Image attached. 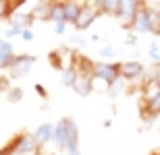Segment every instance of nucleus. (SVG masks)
<instances>
[{"label":"nucleus","instance_id":"25","mask_svg":"<svg viewBox=\"0 0 160 155\" xmlns=\"http://www.w3.org/2000/svg\"><path fill=\"white\" fill-rule=\"evenodd\" d=\"M67 25H69V23H58V25H54V33H58V35H60V33H65Z\"/></svg>","mask_w":160,"mask_h":155},{"label":"nucleus","instance_id":"6","mask_svg":"<svg viewBox=\"0 0 160 155\" xmlns=\"http://www.w3.org/2000/svg\"><path fill=\"white\" fill-rule=\"evenodd\" d=\"M119 71H121V79L125 81H135L143 75V64L137 60H129V62H119Z\"/></svg>","mask_w":160,"mask_h":155},{"label":"nucleus","instance_id":"26","mask_svg":"<svg viewBox=\"0 0 160 155\" xmlns=\"http://www.w3.org/2000/svg\"><path fill=\"white\" fill-rule=\"evenodd\" d=\"M156 81V83L160 85V64H156V68H154V77H152Z\"/></svg>","mask_w":160,"mask_h":155},{"label":"nucleus","instance_id":"14","mask_svg":"<svg viewBox=\"0 0 160 155\" xmlns=\"http://www.w3.org/2000/svg\"><path fill=\"white\" fill-rule=\"evenodd\" d=\"M50 11H52V2H40V4H36V8L31 11V17H33V21H36V19L50 21Z\"/></svg>","mask_w":160,"mask_h":155},{"label":"nucleus","instance_id":"10","mask_svg":"<svg viewBox=\"0 0 160 155\" xmlns=\"http://www.w3.org/2000/svg\"><path fill=\"white\" fill-rule=\"evenodd\" d=\"M33 137H36L38 145L40 147H44V145L52 143V137H54V124H48V122H44V124L38 126V130L33 132Z\"/></svg>","mask_w":160,"mask_h":155},{"label":"nucleus","instance_id":"1","mask_svg":"<svg viewBox=\"0 0 160 155\" xmlns=\"http://www.w3.org/2000/svg\"><path fill=\"white\" fill-rule=\"evenodd\" d=\"M42 147L38 145L33 132H17L15 137L4 145V149H0V155H8L12 151H17L21 155H36Z\"/></svg>","mask_w":160,"mask_h":155},{"label":"nucleus","instance_id":"9","mask_svg":"<svg viewBox=\"0 0 160 155\" xmlns=\"http://www.w3.org/2000/svg\"><path fill=\"white\" fill-rule=\"evenodd\" d=\"M67 139H69V130H67V116L60 118L56 124H54V137H52V143L56 145V149L65 151L67 149Z\"/></svg>","mask_w":160,"mask_h":155},{"label":"nucleus","instance_id":"7","mask_svg":"<svg viewBox=\"0 0 160 155\" xmlns=\"http://www.w3.org/2000/svg\"><path fill=\"white\" fill-rule=\"evenodd\" d=\"M133 31H135V33H152V25H150V11H148V2H142V8L137 11L135 23H133Z\"/></svg>","mask_w":160,"mask_h":155},{"label":"nucleus","instance_id":"13","mask_svg":"<svg viewBox=\"0 0 160 155\" xmlns=\"http://www.w3.org/2000/svg\"><path fill=\"white\" fill-rule=\"evenodd\" d=\"M98 8H100V15L117 17L121 11V0H102V2H98Z\"/></svg>","mask_w":160,"mask_h":155},{"label":"nucleus","instance_id":"27","mask_svg":"<svg viewBox=\"0 0 160 155\" xmlns=\"http://www.w3.org/2000/svg\"><path fill=\"white\" fill-rule=\"evenodd\" d=\"M8 155H21V153H17V151H12V153H8Z\"/></svg>","mask_w":160,"mask_h":155},{"label":"nucleus","instance_id":"24","mask_svg":"<svg viewBox=\"0 0 160 155\" xmlns=\"http://www.w3.org/2000/svg\"><path fill=\"white\" fill-rule=\"evenodd\" d=\"M33 89H36V93H38V95H42V97H48V91H46V87H44V85H40V83H38L36 87H33Z\"/></svg>","mask_w":160,"mask_h":155},{"label":"nucleus","instance_id":"4","mask_svg":"<svg viewBox=\"0 0 160 155\" xmlns=\"http://www.w3.org/2000/svg\"><path fill=\"white\" fill-rule=\"evenodd\" d=\"M33 64H36V56H31V54H17V58L12 60L11 68H8V79L27 77Z\"/></svg>","mask_w":160,"mask_h":155},{"label":"nucleus","instance_id":"22","mask_svg":"<svg viewBox=\"0 0 160 155\" xmlns=\"http://www.w3.org/2000/svg\"><path fill=\"white\" fill-rule=\"evenodd\" d=\"M100 54L104 56V58H112V56H114V50L110 48V46H106V48H100Z\"/></svg>","mask_w":160,"mask_h":155},{"label":"nucleus","instance_id":"8","mask_svg":"<svg viewBox=\"0 0 160 155\" xmlns=\"http://www.w3.org/2000/svg\"><path fill=\"white\" fill-rule=\"evenodd\" d=\"M15 58H17V54L12 50V43L0 37V71H8Z\"/></svg>","mask_w":160,"mask_h":155},{"label":"nucleus","instance_id":"29","mask_svg":"<svg viewBox=\"0 0 160 155\" xmlns=\"http://www.w3.org/2000/svg\"><path fill=\"white\" fill-rule=\"evenodd\" d=\"M36 155H44V153H42V151H38V153H36Z\"/></svg>","mask_w":160,"mask_h":155},{"label":"nucleus","instance_id":"18","mask_svg":"<svg viewBox=\"0 0 160 155\" xmlns=\"http://www.w3.org/2000/svg\"><path fill=\"white\" fill-rule=\"evenodd\" d=\"M23 99V89L21 87H11L8 89V93H6V102L8 103H17Z\"/></svg>","mask_w":160,"mask_h":155},{"label":"nucleus","instance_id":"2","mask_svg":"<svg viewBox=\"0 0 160 155\" xmlns=\"http://www.w3.org/2000/svg\"><path fill=\"white\" fill-rule=\"evenodd\" d=\"M94 79L104 81L106 87H112L114 83L121 81V71L119 62H96L94 64Z\"/></svg>","mask_w":160,"mask_h":155},{"label":"nucleus","instance_id":"5","mask_svg":"<svg viewBox=\"0 0 160 155\" xmlns=\"http://www.w3.org/2000/svg\"><path fill=\"white\" fill-rule=\"evenodd\" d=\"M100 17V8H98V2H83V8L81 12H79L77 21H75V29L77 31H85L92 27V23H94L96 19Z\"/></svg>","mask_w":160,"mask_h":155},{"label":"nucleus","instance_id":"21","mask_svg":"<svg viewBox=\"0 0 160 155\" xmlns=\"http://www.w3.org/2000/svg\"><path fill=\"white\" fill-rule=\"evenodd\" d=\"M23 33V29H19V27H8V31H6V39L8 37H15V35H21Z\"/></svg>","mask_w":160,"mask_h":155},{"label":"nucleus","instance_id":"20","mask_svg":"<svg viewBox=\"0 0 160 155\" xmlns=\"http://www.w3.org/2000/svg\"><path fill=\"white\" fill-rule=\"evenodd\" d=\"M8 89H11L8 77H0V93H8Z\"/></svg>","mask_w":160,"mask_h":155},{"label":"nucleus","instance_id":"15","mask_svg":"<svg viewBox=\"0 0 160 155\" xmlns=\"http://www.w3.org/2000/svg\"><path fill=\"white\" fill-rule=\"evenodd\" d=\"M142 114L143 118H152V116H158L160 114V93L148 103H142Z\"/></svg>","mask_w":160,"mask_h":155},{"label":"nucleus","instance_id":"16","mask_svg":"<svg viewBox=\"0 0 160 155\" xmlns=\"http://www.w3.org/2000/svg\"><path fill=\"white\" fill-rule=\"evenodd\" d=\"M50 21L54 25L58 23H67L65 17V2H52V11H50Z\"/></svg>","mask_w":160,"mask_h":155},{"label":"nucleus","instance_id":"28","mask_svg":"<svg viewBox=\"0 0 160 155\" xmlns=\"http://www.w3.org/2000/svg\"><path fill=\"white\" fill-rule=\"evenodd\" d=\"M150 155H160V153H158V151H154V153H150Z\"/></svg>","mask_w":160,"mask_h":155},{"label":"nucleus","instance_id":"19","mask_svg":"<svg viewBox=\"0 0 160 155\" xmlns=\"http://www.w3.org/2000/svg\"><path fill=\"white\" fill-rule=\"evenodd\" d=\"M150 58L154 60L156 64H160V50H158V46H156V43H152V46H150Z\"/></svg>","mask_w":160,"mask_h":155},{"label":"nucleus","instance_id":"12","mask_svg":"<svg viewBox=\"0 0 160 155\" xmlns=\"http://www.w3.org/2000/svg\"><path fill=\"white\" fill-rule=\"evenodd\" d=\"M81 8H83V2H77V0H67V2H65V17H67V23L75 25V21H77Z\"/></svg>","mask_w":160,"mask_h":155},{"label":"nucleus","instance_id":"23","mask_svg":"<svg viewBox=\"0 0 160 155\" xmlns=\"http://www.w3.org/2000/svg\"><path fill=\"white\" fill-rule=\"evenodd\" d=\"M21 39H25V42H33V31H31V29H23Z\"/></svg>","mask_w":160,"mask_h":155},{"label":"nucleus","instance_id":"3","mask_svg":"<svg viewBox=\"0 0 160 155\" xmlns=\"http://www.w3.org/2000/svg\"><path fill=\"white\" fill-rule=\"evenodd\" d=\"M139 8H142V2L139 0H121V11L117 15V19H119L123 29L133 31V23H135V17H137V11Z\"/></svg>","mask_w":160,"mask_h":155},{"label":"nucleus","instance_id":"17","mask_svg":"<svg viewBox=\"0 0 160 155\" xmlns=\"http://www.w3.org/2000/svg\"><path fill=\"white\" fill-rule=\"evenodd\" d=\"M60 75H62V85H65V87H73V85H75L79 72H77V68L73 66V60H71V66H67Z\"/></svg>","mask_w":160,"mask_h":155},{"label":"nucleus","instance_id":"11","mask_svg":"<svg viewBox=\"0 0 160 155\" xmlns=\"http://www.w3.org/2000/svg\"><path fill=\"white\" fill-rule=\"evenodd\" d=\"M75 93H79L81 97H88L92 91H94V77H88V75H79L75 85H73Z\"/></svg>","mask_w":160,"mask_h":155}]
</instances>
